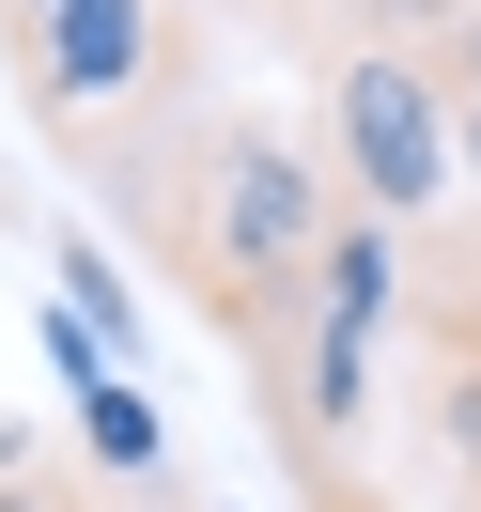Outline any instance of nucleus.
<instances>
[{
  "instance_id": "nucleus-7",
  "label": "nucleus",
  "mask_w": 481,
  "mask_h": 512,
  "mask_svg": "<svg viewBox=\"0 0 481 512\" xmlns=\"http://www.w3.org/2000/svg\"><path fill=\"white\" fill-rule=\"evenodd\" d=\"M0 32H32V0H0Z\"/></svg>"
},
{
  "instance_id": "nucleus-2",
  "label": "nucleus",
  "mask_w": 481,
  "mask_h": 512,
  "mask_svg": "<svg viewBox=\"0 0 481 512\" xmlns=\"http://www.w3.org/2000/svg\"><path fill=\"white\" fill-rule=\"evenodd\" d=\"M16 78H32L47 125H78L94 94L156 78V0H32V32H16Z\"/></svg>"
},
{
  "instance_id": "nucleus-5",
  "label": "nucleus",
  "mask_w": 481,
  "mask_h": 512,
  "mask_svg": "<svg viewBox=\"0 0 481 512\" xmlns=\"http://www.w3.org/2000/svg\"><path fill=\"white\" fill-rule=\"evenodd\" d=\"M0 481H32V419H16V404H0Z\"/></svg>"
},
{
  "instance_id": "nucleus-3",
  "label": "nucleus",
  "mask_w": 481,
  "mask_h": 512,
  "mask_svg": "<svg viewBox=\"0 0 481 512\" xmlns=\"http://www.w3.org/2000/svg\"><path fill=\"white\" fill-rule=\"evenodd\" d=\"M63 295H78L63 326H78V342H94V357H109V342H140V295H125V264H109L94 233H63Z\"/></svg>"
},
{
  "instance_id": "nucleus-1",
  "label": "nucleus",
  "mask_w": 481,
  "mask_h": 512,
  "mask_svg": "<svg viewBox=\"0 0 481 512\" xmlns=\"http://www.w3.org/2000/svg\"><path fill=\"white\" fill-rule=\"evenodd\" d=\"M326 156H342L357 218H419V202L450 187V109H435V78H419L404 47H357V63L326 78Z\"/></svg>"
},
{
  "instance_id": "nucleus-6",
  "label": "nucleus",
  "mask_w": 481,
  "mask_h": 512,
  "mask_svg": "<svg viewBox=\"0 0 481 512\" xmlns=\"http://www.w3.org/2000/svg\"><path fill=\"white\" fill-rule=\"evenodd\" d=\"M0 512H63V497H32V481H0Z\"/></svg>"
},
{
  "instance_id": "nucleus-4",
  "label": "nucleus",
  "mask_w": 481,
  "mask_h": 512,
  "mask_svg": "<svg viewBox=\"0 0 481 512\" xmlns=\"http://www.w3.org/2000/svg\"><path fill=\"white\" fill-rule=\"evenodd\" d=\"M435 109H450V171L481 187V94H435Z\"/></svg>"
}]
</instances>
